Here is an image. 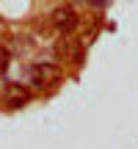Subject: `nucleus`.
Listing matches in <instances>:
<instances>
[{
    "label": "nucleus",
    "mask_w": 138,
    "mask_h": 149,
    "mask_svg": "<svg viewBox=\"0 0 138 149\" xmlns=\"http://www.w3.org/2000/svg\"><path fill=\"white\" fill-rule=\"evenodd\" d=\"M61 80V72L55 64H33L31 66V86L39 91H50L55 88Z\"/></svg>",
    "instance_id": "f257e3e1"
},
{
    "label": "nucleus",
    "mask_w": 138,
    "mask_h": 149,
    "mask_svg": "<svg viewBox=\"0 0 138 149\" xmlns=\"http://www.w3.org/2000/svg\"><path fill=\"white\" fill-rule=\"evenodd\" d=\"M50 19H53V28L61 31V33H72V28L77 25V14H75L72 6H58Z\"/></svg>",
    "instance_id": "f03ea898"
},
{
    "label": "nucleus",
    "mask_w": 138,
    "mask_h": 149,
    "mask_svg": "<svg viewBox=\"0 0 138 149\" xmlns=\"http://www.w3.org/2000/svg\"><path fill=\"white\" fill-rule=\"evenodd\" d=\"M28 100H31V91H28L25 83H8L3 91V102L8 108H22L28 105Z\"/></svg>",
    "instance_id": "7ed1b4c3"
},
{
    "label": "nucleus",
    "mask_w": 138,
    "mask_h": 149,
    "mask_svg": "<svg viewBox=\"0 0 138 149\" xmlns=\"http://www.w3.org/2000/svg\"><path fill=\"white\" fill-rule=\"evenodd\" d=\"M8 64H11V55H8V50H6V47H0V74H3L6 69H8Z\"/></svg>",
    "instance_id": "20e7f679"
}]
</instances>
